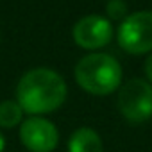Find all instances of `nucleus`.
Here are the masks:
<instances>
[{
	"mask_svg": "<svg viewBox=\"0 0 152 152\" xmlns=\"http://www.w3.org/2000/svg\"><path fill=\"white\" fill-rule=\"evenodd\" d=\"M66 83L50 68H34L22 75L16 86V102L23 113L39 116L52 113L66 100Z\"/></svg>",
	"mask_w": 152,
	"mask_h": 152,
	"instance_id": "obj_1",
	"label": "nucleus"
},
{
	"mask_svg": "<svg viewBox=\"0 0 152 152\" xmlns=\"http://www.w3.org/2000/svg\"><path fill=\"white\" fill-rule=\"evenodd\" d=\"M75 81L91 95H109L122 84V66L109 54H88L75 66Z\"/></svg>",
	"mask_w": 152,
	"mask_h": 152,
	"instance_id": "obj_2",
	"label": "nucleus"
},
{
	"mask_svg": "<svg viewBox=\"0 0 152 152\" xmlns=\"http://www.w3.org/2000/svg\"><path fill=\"white\" fill-rule=\"evenodd\" d=\"M118 109L131 124H143L152 118V84L143 79L127 81L118 93Z\"/></svg>",
	"mask_w": 152,
	"mask_h": 152,
	"instance_id": "obj_3",
	"label": "nucleus"
},
{
	"mask_svg": "<svg viewBox=\"0 0 152 152\" xmlns=\"http://www.w3.org/2000/svg\"><path fill=\"white\" fill-rule=\"evenodd\" d=\"M118 43L129 54H145L152 50V11H138L120 23Z\"/></svg>",
	"mask_w": 152,
	"mask_h": 152,
	"instance_id": "obj_4",
	"label": "nucleus"
},
{
	"mask_svg": "<svg viewBox=\"0 0 152 152\" xmlns=\"http://www.w3.org/2000/svg\"><path fill=\"white\" fill-rule=\"evenodd\" d=\"M20 140L31 152H52L57 147V127L43 116H29L20 125Z\"/></svg>",
	"mask_w": 152,
	"mask_h": 152,
	"instance_id": "obj_5",
	"label": "nucleus"
},
{
	"mask_svg": "<svg viewBox=\"0 0 152 152\" xmlns=\"http://www.w3.org/2000/svg\"><path fill=\"white\" fill-rule=\"evenodd\" d=\"M113 38V27L107 18L88 15L73 25V39L79 47L95 50L106 47Z\"/></svg>",
	"mask_w": 152,
	"mask_h": 152,
	"instance_id": "obj_6",
	"label": "nucleus"
},
{
	"mask_svg": "<svg viewBox=\"0 0 152 152\" xmlns=\"http://www.w3.org/2000/svg\"><path fill=\"white\" fill-rule=\"evenodd\" d=\"M68 152H104L102 140L95 129L79 127L68 140Z\"/></svg>",
	"mask_w": 152,
	"mask_h": 152,
	"instance_id": "obj_7",
	"label": "nucleus"
},
{
	"mask_svg": "<svg viewBox=\"0 0 152 152\" xmlns=\"http://www.w3.org/2000/svg\"><path fill=\"white\" fill-rule=\"evenodd\" d=\"M23 109L16 100H2L0 102V127L13 129L22 124Z\"/></svg>",
	"mask_w": 152,
	"mask_h": 152,
	"instance_id": "obj_8",
	"label": "nucleus"
},
{
	"mask_svg": "<svg viewBox=\"0 0 152 152\" xmlns=\"http://www.w3.org/2000/svg\"><path fill=\"white\" fill-rule=\"evenodd\" d=\"M106 11L109 15V18L113 20H125V15H127V6L124 0H107L106 4Z\"/></svg>",
	"mask_w": 152,
	"mask_h": 152,
	"instance_id": "obj_9",
	"label": "nucleus"
},
{
	"mask_svg": "<svg viewBox=\"0 0 152 152\" xmlns=\"http://www.w3.org/2000/svg\"><path fill=\"white\" fill-rule=\"evenodd\" d=\"M145 75H147V81L152 84V52L148 54V57L145 61Z\"/></svg>",
	"mask_w": 152,
	"mask_h": 152,
	"instance_id": "obj_10",
	"label": "nucleus"
},
{
	"mask_svg": "<svg viewBox=\"0 0 152 152\" xmlns=\"http://www.w3.org/2000/svg\"><path fill=\"white\" fill-rule=\"evenodd\" d=\"M4 148H6V138H4L2 132H0V152H4Z\"/></svg>",
	"mask_w": 152,
	"mask_h": 152,
	"instance_id": "obj_11",
	"label": "nucleus"
}]
</instances>
